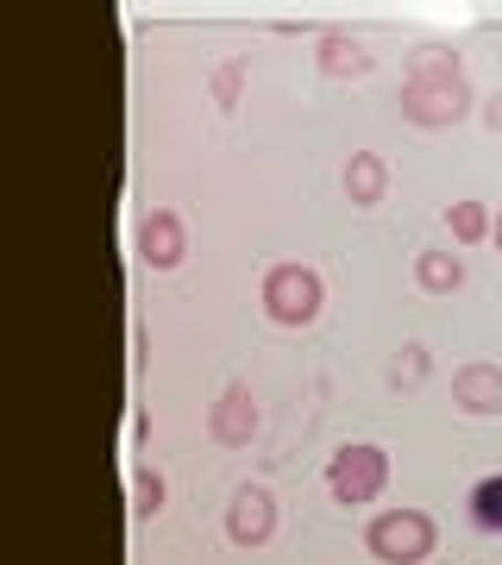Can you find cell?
<instances>
[{
	"label": "cell",
	"instance_id": "1",
	"mask_svg": "<svg viewBox=\"0 0 502 565\" xmlns=\"http://www.w3.org/2000/svg\"><path fill=\"white\" fill-rule=\"evenodd\" d=\"M464 107H471V88L459 76V57L427 44L415 57V70H408V82H402V114L415 126H452L464 120Z\"/></svg>",
	"mask_w": 502,
	"mask_h": 565
},
{
	"label": "cell",
	"instance_id": "2",
	"mask_svg": "<svg viewBox=\"0 0 502 565\" xmlns=\"http://www.w3.org/2000/svg\"><path fill=\"white\" fill-rule=\"evenodd\" d=\"M364 546H371L383 565H421L427 553H434V522H427L421 509L371 515V527H364Z\"/></svg>",
	"mask_w": 502,
	"mask_h": 565
},
{
	"label": "cell",
	"instance_id": "3",
	"mask_svg": "<svg viewBox=\"0 0 502 565\" xmlns=\"http://www.w3.org/2000/svg\"><path fill=\"white\" fill-rule=\"evenodd\" d=\"M264 315L282 327H308L321 315V277L308 270V264H277L270 277H264Z\"/></svg>",
	"mask_w": 502,
	"mask_h": 565
},
{
	"label": "cell",
	"instance_id": "4",
	"mask_svg": "<svg viewBox=\"0 0 502 565\" xmlns=\"http://www.w3.org/2000/svg\"><path fill=\"white\" fill-rule=\"evenodd\" d=\"M383 484H389V459H383V446H340L333 465H327V490H333L345 509L352 503H377Z\"/></svg>",
	"mask_w": 502,
	"mask_h": 565
},
{
	"label": "cell",
	"instance_id": "5",
	"mask_svg": "<svg viewBox=\"0 0 502 565\" xmlns=\"http://www.w3.org/2000/svg\"><path fill=\"white\" fill-rule=\"evenodd\" d=\"M270 527H277V503H270V490L245 484L233 490V515H226V534L239 546H264L270 541Z\"/></svg>",
	"mask_w": 502,
	"mask_h": 565
},
{
	"label": "cell",
	"instance_id": "6",
	"mask_svg": "<svg viewBox=\"0 0 502 565\" xmlns=\"http://www.w3.org/2000/svg\"><path fill=\"white\" fill-rule=\"evenodd\" d=\"M139 258L151 270H177L182 264V221L170 207H151V221L139 226Z\"/></svg>",
	"mask_w": 502,
	"mask_h": 565
},
{
	"label": "cell",
	"instance_id": "7",
	"mask_svg": "<svg viewBox=\"0 0 502 565\" xmlns=\"http://www.w3.org/2000/svg\"><path fill=\"white\" fill-rule=\"evenodd\" d=\"M452 396H459L464 415H496L502 408V371L496 364H464L452 377Z\"/></svg>",
	"mask_w": 502,
	"mask_h": 565
},
{
	"label": "cell",
	"instance_id": "8",
	"mask_svg": "<svg viewBox=\"0 0 502 565\" xmlns=\"http://www.w3.org/2000/svg\"><path fill=\"white\" fill-rule=\"evenodd\" d=\"M258 434V403H252V390L245 384H233L221 396V408H214V440L221 446H245Z\"/></svg>",
	"mask_w": 502,
	"mask_h": 565
},
{
	"label": "cell",
	"instance_id": "9",
	"mask_svg": "<svg viewBox=\"0 0 502 565\" xmlns=\"http://www.w3.org/2000/svg\"><path fill=\"white\" fill-rule=\"evenodd\" d=\"M464 515H471V527H478V534H502V471H496V478H478V484H471V497H464Z\"/></svg>",
	"mask_w": 502,
	"mask_h": 565
},
{
	"label": "cell",
	"instance_id": "10",
	"mask_svg": "<svg viewBox=\"0 0 502 565\" xmlns=\"http://www.w3.org/2000/svg\"><path fill=\"white\" fill-rule=\"evenodd\" d=\"M415 282H421L427 296H452L464 282V264L452 258V252H421V258H415Z\"/></svg>",
	"mask_w": 502,
	"mask_h": 565
},
{
	"label": "cell",
	"instance_id": "11",
	"mask_svg": "<svg viewBox=\"0 0 502 565\" xmlns=\"http://www.w3.org/2000/svg\"><path fill=\"white\" fill-rule=\"evenodd\" d=\"M321 70L327 76H352L359 82L364 70H371V51H364L359 39H340V32H333V39H321Z\"/></svg>",
	"mask_w": 502,
	"mask_h": 565
},
{
	"label": "cell",
	"instance_id": "12",
	"mask_svg": "<svg viewBox=\"0 0 502 565\" xmlns=\"http://www.w3.org/2000/svg\"><path fill=\"white\" fill-rule=\"evenodd\" d=\"M383 182H389L383 158H377V151H359V158H352V170H345V195H352V202H377Z\"/></svg>",
	"mask_w": 502,
	"mask_h": 565
},
{
	"label": "cell",
	"instance_id": "13",
	"mask_svg": "<svg viewBox=\"0 0 502 565\" xmlns=\"http://www.w3.org/2000/svg\"><path fill=\"white\" fill-rule=\"evenodd\" d=\"M446 221H452V233H459L464 245H471V239H490V233H496V226H490V207H483V202H459L452 214H446Z\"/></svg>",
	"mask_w": 502,
	"mask_h": 565
},
{
	"label": "cell",
	"instance_id": "14",
	"mask_svg": "<svg viewBox=\"0 0 502 565\" xmlns=\"http://www.w3.org/2000/svg\"><path fill=\"white\" fill-rule=\"evenodd\" d=\"M158 503H163V478L158 471H132V515H158Z\"/></svg>",
	"mask_w": 502,
	"mask_h": 565
},
{
	"label": "cell",
	"instance_id": "15",
	"mask_svg": "<svg viewBox=\"0 0 502 565\" xmlns=\"http://www.w3.org/2000/svg\"><path fill=\"white\" fill-rule=\"evenodd\" d=\"M421 377H427V352H421V345L396 352V364H389V384H396V390H415Z\"/></svg>",
	"mask_w": 502,
	"mask_h": 565
},
{
	"label": "cell",
	"instance_id": "16",
	"mask_svg": "<svg viewBox=\"0 0 502 565\" xmlns=\"http://www.w3.org/2000/svg\"><path fill=\"white\" fill-rule=\"evenodd\" d=\"M233 88H239V63H226L221 70V102H233Z\"/></svg>",
	"mask_w": 502,
	"mask_h": 565
},
{
	"label": "cell",
	"instance_id": "17",
	"mask_svg": "<svg viewBox=\"0 0 502 565\" xmlns=\"http://www.w3.org/2000/svg\"><path fill=\"white\" fill-rule=\"evenodd\" d=\"M490 239H496V245H502V221H496V233H490Z\"/></svg>",
	"mask_w": 502,
	"mask_h": 565
}]
</instances>
